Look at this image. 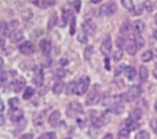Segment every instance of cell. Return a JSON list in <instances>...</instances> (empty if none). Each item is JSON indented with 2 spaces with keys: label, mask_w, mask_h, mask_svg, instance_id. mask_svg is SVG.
<instances>
[{
  "label": "cell",
  "mask_w": 157,
  "mask_h": 139,
  "mask_svg": "<svg viewBox=\"0 0 157 139\" xmlns=\"http://www.w3.org/2000/svg\"><path fill=\"white\" fill-rule=\"evenodd\" d=\"M90 77H88L87 75L82 76L77 83H74L73 93H75L77 96L84 95L88 91L89 86H90Z\"/></svg>",
  "instance_id": "cell-1"
},
{
  "label": "cell",
  "mask_w": 157,
  "mask_h": 139,
  "mask_svg": "<svg viewBox=\"0 0 157 139\" xmlns=\"http://www.w3.org/2000/svg\"><path fill=\"white\" fill-rule=\"evenodd\" d=\"M100 100V93H99V86L98 84H95L90 93L88 94L87 99H86V104L87 105H94L97 104Z\"/></svg>",
  "instance_id": "cell-2"
},
{
  "label": "cell",
  "mask_w": 157,
  "mask_h": 139,
  "mask_svg": "<svg viewBox=\"0 0 157 139\" xmlns=\"http://www.w3.org/2000/svg\"><path fill=\"white\" fill-rule=\"evenodd\" d=\"M66 113L67 116L71 118V117H74L78 114L83 113V107H82V105L79 102L72 101L70 103V105H69V107H67Z\"/></svg>",
  "instance_id": "cell-3"
},
{
  "label": "cell",
  "mask_w": 157,
  "mask_h": 139,
  "mask_svg": "<svg viewBox=\"0 0 157 139\" xmlns=\"http://www.w3.org/2000/svg\"><path fill=\"white\" fill-rule=\"evenodd\" d=\"M118 7L115 3H106L104 5H102L99 9V14L101 16H112L117 12Z\"/></svg>",
  "instance_id": "cell-4"
},
{
  "label": "cell",
  "mask_w": 157,
  "mask_h": 139,
  "mask_svg": "<svg viewBox=\"0 0 157 139\" xmlns=\"http://www.w3.org/2000/svg\"><path fill=\"white\" fill-rule=\"evenodd\" d=\"M110 121V118L105 113H102L99 116H95L92 119V124L94 128H101Z\"/></svg>",
  "instance_id": "cell-5"
},
{
  "label": "cell",
  "mask_w": 157,
  "mask_h": 139,
  "mask_svg": "<svg viewBox=\"0 0 157 139\" xmlns=\"http://www.w3.org/2000/svg\"><path fill=\"white\" fill-rule=\"evenodd\" d=\"M19 51L24 55H31L34 51H35V46L32 42H24L23 44L19 46Z\"/></svg>",
  "instance_id": "cell-6"
},
{
  "label": "cell",
  "mask_w": 157,
  "mask_h": 139,
  "mask_svg": "<svg viewBox=\"0 0 157 139\" xmlns=\"http://www.w3.org/2000/svg\"><path fill=\"white\" fill-rule=\"evenodd\" d=\"M82 29H83V32L86 33L87 35H94L95 30H97V25H95V23L92 19H87L82 24Z\"/></svg>",
  "instance_id": "cell-7"
},
{
  "label": "cell",
  "mask_w": 157,
  "mask_h": 139,
  "mask_svg": "<svg viewBox=\"0 0 157 139\" xmlns=\"http://www.w3.org/2000/svg\"><path fill=\"white\" fill-rule=\"evenodd\" d=\"M142 94V88L139 85H133L130 87L129 91L127 93V97L126 99L130 101L133 100H136L137 98H139L140 95Z\"/></svg>",
  "instance_id": "cell-8"
},
{
  "label": "cell",
  "mask_w": 157,
  "mask_h": 139,
  "mask_svg": "<svg viewBox=\"0 0 157 139\" xmlns=\"http://www.w3.org/2000/svg\"><path fill=\"white\" fill-rule=\"evenodd\" d=\"M9 116H10V119L12 122H18L22 119L23 117V110L21 108H18V107H15V108H12L9 111Z\"/></svg>",
  "instance_id": "cell-9"
},
{
  "label": "cell",
  "mask_w": 157,
  "mask_h": 139,
  "mask_svg": "<svg viewBox=\"0 0 157 139\" xmlns=\"http://www.w3.org/2000/svg\"><path fill=\"white\" fill-rule=\"evenodd\" d=\"M44 72L42 69L40 68H37L35 70V73H34V75H33V78H32V81L34 84H36L37 86H42L44 84Z\"/></svg>",
  "instance_id": "cell-10"
},
{
  "label": "cell",
  "mask_w": 157,
  "mask_h": 139,
  "mask_svg": "<svg viewBox=\"0 0 157 139\" xmlns=\"http://www.w3.org/2000/svg\"><path fill=\"white\" fill-rule=\"evenodd\" d=\"M112 50V41L110 39V37H107L100 46V51L103 55H108L110 54Z\"/></svg>",
  "instance_id": "cell-11"
},
{
  "label": "cell",
  "mask_w": 157,
  "mask_h": 139,
  "mask_svg": "<svg viewBox=\"0 0 157 139\" xmlns=\"http://www.w3.org/2000/svg\"><path fill=\"white\" fill-rule=\"evenodd\" d=\"M40 47L44 56H48L51 51V42L47 39H43L40 43Z\"/></svg>",
  "instance_id": "cell-12"
},
{
  "label": "cell",
  "mask_w": 157,
  "mask_h": 139,
  "mask_svg": "<svg viewBox=\"0 0 157 139\" xmlns=\"http://www.w3.org/2000/svg\"><path fill=\"white\" fill-rule=\"evenodd\" d=\"M108 111L114 114H121L124 111V106L121 101H117L113 103V105H111V107L108 109Z\"/></svg>",
  "instance_id": "cell-13"
},
{
  "label": "cell",
  "mask_w": 157,
  "mask_h": 139,
  "mask_svg": "<svg viewBox=\"0 0 157 139\" xmlns=\"http://www.w3.org/2000/svg\"><path fill=\"white\" fill-rule=\"evenodd\" d=\"M33 4L40 9H46L50 6H53L55 2L53 0H35V1H33Z\"/></svg>",
  "instance_id": "cell-14"
},
{
  "label": "cell",
  "mask_w": 157,
  "mask_h": 139,
  "mask_svg": "<svg viewBox=\"0 0 157 139\" xmlns=\"http://www.w3.org/2000/svg\"><path fill=\"white\" fill-rule=\"evenodd\" d=\"M60 117H61V114L58 110H55L53 111V112L50 114L49 118H48V123L51 127H56L59 121H60Z\"/></svg>",
  "instance_id": "cell-15"
},
{
  "label": "cell",
  "mask_w": 157,
  "mask_h": 139,
  "mask_svg": "<svg viewBox=\"0 0 157 139\" xmlns=\"http://www.w3.org/2000/svg\"><path fill=\"white\" fill-rule=\"evenodd\" d=\"M11 85H12V89L13 90V92L18 93V92H20L23 89V87L25 85V80L22 79V78L17 79L15 81H13L11 83Z\"/></svg>",
  "instance_id": "cell-16"
},
{
  "label": "cell",
  "mask_w": 157,
  "mask_h": 139,
  "mask_svg": "<svg viewBox=\"0 0 157 139\" xmlns=\"http://www.w3.org/2000/svg\"><path fill=\"white\" fill-rule=\"evenodd\" d=\"M146 28V25H145V22H143L141 19H138V20H135L133 25H132V29L133 31L136 33V34H141L143 31L145 30Z\"/></svg>",
  "instance_id": "cell-17"
},
{
  "label": "cell",
  "mask_w": 157,
  "mask_h": 139,
  "mask_svg": "<svg viewBox=\"0 0 157 139\" xmlns=\"http://www.w3.org/2000/svg\"><path fill=\"white\" fill-rule=\"evenodd\" d=\"M0 34H2L5 37L11 36V31L9 28V25L4 20H0Z\"/></svg>",
  "instance_id": "cell-18"
},
{
  "label": "cell",
  "mask_w": 157,
  "mask_h": 139,
  "mask_svg": "<svg viewBox=\"0 0 157 139\" xmlns=\"http://www.w3.org/2000/svg\"><path fill=\"white\" fill-rule=\"evenodd\" d=\"M133 41H134V45L136 46L137 48H142L145 46V39L143 38L140 34H136L135 36H133Z\"/></svg>",
  "instance_id": "cell-19"
},
{
  "label": "cell",
  "mask_w": 157,
  "mask_h": 139,
  "mask_svg": "<svg viewBox=\"0 0 157 139\" xmlns=\"http://www.w3.org/2000/svg\"><path fill=\"white\" fill-rule=\"evenodd\" d=\"M139 126L140 125L136 122V121H134V120H132V119H127L126 121H125V127H126V129L129 130V131H132V130H135V129H137L138 128H139Z\"/></svg>",
  "instance_id": "cell-20"
},
{
  "label": "cell",
  "mask_w": 157,
  "mask_h": 139,
  "mask_svg": "<svg viewBox=\"0 0 157 139\" xmlns=\"http://www.w3.org/2000/svg\"><path fill=\"white\" fill-rule=\"evenodd\" d=\"M124 75L129 80H132L135 77V75H136V70L131 66L125 67L124 68Z\"/></svg>",
  "instance_id": "cell-21"
},
{
  "label": "cell",
  "mask_w": 157,
  "mask_h": 139,
  "mask_svg": "<svg viewBox=\"0 0 157 139\" xmlns=\"http://www.w3.org/2000/svg\"><path fill=\"white\" fill-rule=\"evenodd\" d=\"M142 115H143V112H142V110L140 108H135L134 110L131 111V113H130V119L134 120L137 122L138 120H140L141 118H142Z\"/></svg>",
  "instance_id": "cell-22"
},
{
  "label": "cell",
  "mask_w": 157,
  "mask_h": 139,
  "mask_svg": "<svg viewBox=\"0 0 157 139\" xmlns=\"http://www.w3.org/2000/svg\"><path fill=\"white\" fill-rule=\"evenodd\" d=\"M64 87H65V84L62 82V81H58L56 82L55 84H54L53 88H52V91L53 93L55 94V95H59L63 92V90H64Z\"/></svg>",
  "instance_id": "cell-23"
},
{
  "label": "cell",
  "mask_w": 157,
  "mask_h": 139,
  "mask_svg": "<svg viewBox=\"0 0 157 139\" xmlns=\"http://www.w3.org/2000/svg\"><path fill=\"white\" fill-rule=\"evenodd\" d=\"M11 42L13 44H17L18 43L19 41H21L22 38H23V34L20 32V31H17V32H13V35H11Z\"/></svg>",
  "instance_id": "cell-24"
},
{
  "label": "cell",
  "mask_w": 157,
  "mask_h": 139,
  "mask_svg": "<svg viewBox=\"0 0 157 139\" xmlns=\"http://www.w3.org/2000/svg\"><path fill=\"white\" fill-rule=\"evenodd\" d=\"M139 75H140L141 80H143V81H145V80L147 79V77H148V71H147V67H145V66H141L140 67V69H139Z\"/></svg>",
  "instance_id": "cell-25"
},
{
  "label": "cell",
  "mask_w": 157,
  "mask_h": 139,
  "mask_svg": "<svg viewBox=\"0 0 157 139\" xmlns=\"http://www.w3.org/2000/svg\"><path fill=\"white\" fill-rule=\"evenodd\" d=\"M153 58V52L151 50H147L146 52H144L142 54L141 59L143 62H149Z\"/></svg>",
  "instance_id": "cell-26"
},
{
  "label": "cell",
  "mask_w": 157,
  "mask_h": 139,
  "mask_svg": "<svg viewBox=\"0 0 157 139\" xmlns=\"http://www.w3.org/2000/svg\"><path fill=\"white\" fill-rule=\"evenodd\" d=\"M93 53H94V46H88L85 48V50H84V58L86 60H90Z\"/></svg>",
  "instance_id": "cell-27"
},
{
  "label": "cell",
  "mask_w": 157,
  "mask_h": 139,
  "mask_svg": "<svg viewBox=\"0 0 157 139\" xmlns=\"http://www.w3.org/2000/svg\"><path fill=\"white\" fill-rule=\"evenodd\" d=\"M121 4L128 11H133L134 9V4L132 0H121Z\"/></svg>",
  "instance_id": "cell-28"
},
{
  "label": "cell",
  "mask_w": 157,
  "mask_h": 139,
  "mask_svg": "<svg viewBox=\"0 0 157 139\" xmlns=\"http://www.w3.org/2000/svg\"><path fill=\"white\" fill-rule=\"evenodd\" d=\"M135 139H151V136L147 130H141L135 135Z\"/></svg>",
  "instance_id": "cell-29"
},
{
  "label": "cell",
  "mask_w": 157,
  "mask_h": 139,
  "mask_svg": "<svg viewBox=\"0 0 157 139\" xmlns=\"http://www.w3.org/2000/svg\"><path fill=\"white\" fill-rule=\"evenodd\" d=\"M73 13L71 10H67V11H63V23H66L67 22H69V19L72 18Z\"/></svg>",
  "instance_id": "cell-30"
},
{
  "label": "cell",
  "mask_w": 157,
  "mask_h": 139,
  "mask_svg": "<svg viewBox=\"0 0 157 139\" xmlns=\"http://www.w3.org/2000/svg\"><path fill=\"white\" fill-rule=\"evenodd\" d=\"M34 93H35V90H34L32 87H27L24 94H23V99L24 100H29L31 97L34 95Z\"/></svg>",
  "instance_id": "cell-31"
},
{
  "label": "cell",
  "mask_w": 157,
  "mask_h": 139,
  "mask_svg": "<svg viewBox=\"0 0 157 139\" xmlns=\"http://www.w3.org/2000/svg\"><path fill=\"white\" fill-rule=\"evenodd\" d=\"M129 30H130V23H129L128 22H125L122 23V25L120 28V32L121 34H127L129 32Z\"/></svg>",
  "instance_id": "cell-32"
},
{
  "label": "cell",
  "mask_w": 157,
  "mask_h": 139,
  "mask_svg": "<svg viewBox=\"0 0 157 139\" xmlns=\"http://www.w3.org/2000/svg\"><path fill=\"white\" fill-rule=\"evenodd\" d=\"M143 6H144V8L147 9V12H152L155 9V4L151 1H149V0H147V1L143 4Z\"/></svg>",
  "instance_id": "cell-33"
},
{
  "label": "cell",
  "mask_w": 157,
  "mask_h": 139,
  "mask_svg": "<svg viewBox=\"0 0 157 139\" xmlns=\"http://www.w3.org/2000/svg\"><path fill=\"white\" fill-rule=\"evenodd\" d=\"M66 75V72L64 71L63 69H57L55 73H54V77L55 78H58V79H62L65 77Z\"/></svg>",
  "instance_id": "cell-34"
},
{
  "label": "cell",
  "mask_w": 157,
  "mask_h": 139,
  "mask_svg": "<svg viewBox=\"0 0 157 139\" xmlns=\"http://www.w3.org/2000/svg\"><path fill=\"white\" fill-rule=\"evenodd\" d=\"M137 50L138 48L136 47V46L134 44H130L126 46V51L128 54H130V55H135L136 52H137Z\"/></svg>",
  "instance_id": "cell-35"
},
{
  "label": "cell",
  "mask_w": 157,
  "mask_h": 139,
  "mask_svg": "<svg viewBox=\"0 0 157 139\" xmlns=\"http://www.w3.org/2000/svg\"><path fill=\"white\" fill-rule=\"evenodd\" d=\"M125 44H126V41L124 38H122V37H119L117 39V41H116V45H117V46L120 48V50H121L122 47L125 46Z\"/></svg>",
  "instance_id": "cell-36"
},
{
  "label": "cell",
  "mask_w": 157,
  "mask_h": 139,
  "mask_svg": "<svg viewBox=\"0 0 157 139\" xmlns=\"http://www.w3.org/2000/svg\"><path fill=\"white\" fill-rule=\"evenodd\" d=\"M38 139H56V134L54 133H45L40 135Z\"/></svg>",
  "instance_id": "cell-37"
},
{
  "label": "cell",
  "mask_w": 157,
  "mask_h": 139,
  "mask_svg": "<svg viewBox=\"0 0 157 139\" xmlns=\"http://www.w3.org/2000/svg\"><path fill=\"white\" fill-rule=\"evenodd\" d=\"M7 80H8V75H7V73H0V87H3L7 83Z\"/></svg>",
  "instance_id": "cell-38"
},
{
  "label": "cell",
  "mask_w": 157,
  "mask_h": 139,
  "mask_svg": "<svg viewBox=\"0 0 157 139\" xmlns=\"http://www.w3.org/2000/svg\"><path fill=\"white\" fill-rule=\"evenodd\" d=\"M77 39H78V41L80 42V43H82V44L87 43V41H88V39H87V34H86V33H84L83 31L80 32V33L78 34Z\"/></svg>",
  "instance_id": "cell-39"
},
{
  "label": "cell",
  "mask_w": 157,
  "mask_h": 139,
  "mask_svg": "<svg viewBox=\"0 0 157 139\" xmlns=\"http://www.w3.org/2000/svg\"><path fill=\"white\" fill-rule=\"evenodd\" d=\"M130 134V131H129L126 128L125 129H122L119 131V136L121 137V138H127Z\"/></svg>",
  "instance_id": "cell-40"
},
{
  "label": "cell",
  "mask_w": 157,
  "mask_h": 139,
  "mask_svg": "<svg viewBox=\"0 0 157 139\" xmlns=\"http://www.w3.org/2000/svg\"><path fill=\"white\" fill-rule=\"evenodd\" d=\"M133 11H134L135 16H140V15H142L143 11H144V6H143V4L142 5H138L137 7H134Z\"/></svg>",
  "instance_id": "cell-41"
},
{
  "label": "cell",
  "mask_w": 157,
  "mask_h": 139,
  "mask_svg": "<svg viewBox=\"0 0 157 139\" xmlns=\"http://www.w3.org/2000/svg\"><path fill=\"white\" fill-rule=\"evenodd\" d=\"M75 22H76V19L74 17L71 18V28H70V33L71 35H73L74 32H75Z\"/></svg>",
  "instance_id": "cell-42"
},
{
  "label": "cell",
  "mask_w": 157,
  "mask_h": 139,
  "mask_svg": "<svg viewBox=\"0 0 157 139\" xmlns=\"http://www.w3.org/2000/svg\"><path fill=\"white\" fill-rule=\"evenodd\" d=\"M122 56H124V53H122V51H121V50H118V51H116L115 53H114V55H113V58H114V60L115 61H120L121 58H122Z\"/></svg>",
  "instance_id": "cell-43"
},
{
  "label": "cell",
  "mask_w": 157,
  "mask_h": 139,
  "mask_svg": "<svg viewBox=\"0 0 157 139\" xmlns=\"http://www.w3.org/2000/svg\"><path fill=\"white\" fill-rule=\"evenodd\" d=\"M18 103H19V101H18V99L17 98H13V99H10L9 100V104H10L11 108L17 107Z\"/></svg>",
  "instance_id": "cell-44"
},
{
  "label": "cell",
  "mask_w": 157,
  "mask_h": 139,
  "mask_svg": "<svg viewBox=\"0 0 157 139\" xmlns=\"http://www.w3.org/2000/svg\"><path fill=\"white\" fill-rule=\"evenodd\" d=\"M151 128L154 131V133L157 134V118H153L151 121Z\"/></svg>",
  "instance_id": "cell-45"
},
{
  "label": "cell",
  "mask_w": 157,
  "mask_h": 139,
  "mask_svg": "<svg viewBox=\"0 0 157 139\" xmlns=\"http://www.w3.org/2000/svg\"><path fill=\"white\" fill-rule=\"evenodd\" d=\"M73 6L75 7L76 12H79V10H80V6H81V1H80V0H74Z\"/></svg>",
  "instance_id": "cell-46"
},
{
  "label": "cell",
  "mask_w": 157,
  "mask_h": 139,
  "mask_svg": "<svg viewBox=\"0 0 157 139\" xmlns=\"http://www.w3.org/2000/svg\"><path fill=\"white\" fill-rule=\"evenodd\" d=\"M19 139H33V135L31 133H25L20 136Z\"/></svg>",
  "instance_id": "cell-47"
},
{
  "label": "cell",
  "mask_w": 157,
  "mask_h": 139,
  "mask_svg": "<svg viewBox=\"0 0 157 139\" xmlns=\"http://www.w3.org/2000/svg\"><path fill=\"white\" fill-rule=\"evenodd\" d=\"M104 62H105V68H106V70H107V71H110V60H109V58H106L104 60Z\"/></svg>",
  "instance_id": "cell-48"
},
{
  "label": "cell",
  "mask_w": 157,
  "mask_h": 139,
  "mask_svg": "<svg viewBox=\"0 0 157 139\" xmlns=\"http://www.w3.org/2000/svg\"><path fill=\"white\" fill-rule=\"evenodd\" d=\"M60 64L62 66H66V65L69 64V61H67V59H66V58H63V59H61Z\"/></svg>",
  "instance_id": "cell-49"
},
{
  "label": "cell",
  "mask_w": 157,
  "mask_h": 139,
  "mask_svg": "<svg viewBox=\"0 0 157 139\" xmlns=\"http://www.w3.org/2000/svg\"><path fill=\"white\" fill-rule=\"evenodd\" d=\"M122 68H124V65H121V67H119L118 69H117V71L115 72V75H119L120 74V73H121V69Z\"/></svg>",
  "instance_id": "cell-50"
},
{
  "label": "cell",
  "mask_w": 157,
  "mask_h": 139,
  "mask_svg": "<svg viewBox=\"0 0 157 139\" xmlns=\"http://www.w3.org/2000/svg\"><path fill=\"white\" fill-rule=\"evenodd\" d=\"M5 124V117L0 114V126H3V125Z\"/></svg>",
  "instance_id": "cell-51"
},
{
  "label": "cell",
  "mask_w": 157,
  "mask_h": 139,
  "mask_svg": "<svg viewBox=\"0 0 157 139\" xmlns=\"http://www.w3.org/2000/svg\"><path fill=\"white\" fill-rule=\"evenodd\" d=\"M5 39H3L2 37H0V48H2L5 46Z\"/></svg>",
  "instance_id": "cell-52"
},
{
  "label": "cell",
  "mask_w": 157,
  "mask_h": 139,
  "mask_svg": "<svg viewBox=\"0 0 157 139\" xmlns=\"http://www.w3.org/2000/svg\"><path fill=\"white\" fill-rule=\"evenodd\" d=\"M5 109V105H4V103L2 101V100L0 99V112H2V111Z\"/></svg>",
  "instance_id": "cell-53"
},
{
  "label": "cell",
  "mask_w": 157,
  "mask_h": 139,
  "mask_svg": "<svg viewBox=\"0 0 157 139\" xmlns=\"http://www.w3.org/2000/svg\"><path fill=\"white\" fill-rule=\"evenodd\" d=\"M102 139H113V134H111V133H108V134H106L103 138Z\"/></svg>",
  "instance_id": "cell-54"
},
{
  "label": "cell",
  "mask_w": 157,
  "mask_h": 139,
  "mask_svg": "<svg viewBox=\"0 0 157 139\" xmlns=\"http://www.w3.org/2000/svg\"><path fill=\"white\" fill-rule=\"evenodd\" d=\"M101 1H102V0H91V2L94 3V4H98V3H99Z\"/></svg>",
  "instance_id": "cell-55"
},
{
  "label": "cell",
  "mask_w": 157,
  "mask_h": 139,
  "mask_svg": "<svg viewBox=\"0 0 157 139\" xmlns=\"http://www.w3.org/2000/svg\"><path fill=\"white\" fill-rule=\"evenodd\" d=\"M3 65H4V61H3V59L1 57H0V69L3 67Z\"/></svg>",
  "instance_id": "cell-56"
},
{
  "label": "cell",
  "mask_w": 157,
  "mask_h": 139,
  "mask_svg": "<svg viewBox=\"0 0 157 139\" xmlns=\"http://www.w3.org/2000/svg\"><path fill=\"white\" fill-rule=\"evenodd\" d=\"M153 76L155 78H157V68L153 70Z\"/></svg>",
  "instance_id": "cell-57"
},
{
  "label": "cell",
  "mask_w": 157,
  "mask_h": 139,
  "mask_svg": "<svg viewBox=\"0 0 157 139\" xmlns=\"http://www.w3.org/2000/svg\"><path fill=\"white\" fill-rule=\"evenodd\" d=\"M153 36H154V38L157 40V30H155V31H154V33H153Z\"/></svg>",
  "instance_id": "cell-58"
},
{
  "label": "cell",
  "mask_w": 157,
  "mask_h": 139,
  "mask_svg": "<svg viewBox=\"0 0 157 139\" xmlns=\"http://www.w3.org/2000/svg\"><path fill=\"white\" fill-rule=\"evenodd\" d=\"M154 108H155V111H156V113H157V101H155V104H154Z\"/></svg>",
  "instance_id": "cell-59"
},
{
  "label": "cell",
  "mask_w": 157,
  "mask_h": 139,
  "mask_svg": "<svg viewBox=\"0 0 157 139\" xmlns=\"http://www.w3.org/2000/svg\"><path fill=\"white\" fill-rule=\"evenodd\" d=\"M155 23L157 25V14H156V16H155Z\"/></svg>",
  "instance_id": "cell-60"
},
{
  "label": "cell",
  "mask_w": 157,
  "mask_h": 139,
  "mask_svg": "<svg viewBox=\"0 0 157 139\" xmlns=\"http://www.w3.org/2000/svg\"><path fill=\"white\" fill-rule=\"evenodd\" d=\"M155 56L157 57V48H156V50H155Z\"/></svg>",
  "instance_id": "cell-61"
},
{
  "label": "cell",
  "mask_w": 157,
  "mask_h": 139,
  "mask_svg": "<svg viewBox=\"0 0 157 139\" xmlns=\"http://www.w3.org/2000/svg\"><path fill=\"white\" fill-rule=\"evenodd\" d=\"M121 139H126V138H121Z\"/></svg>",
  "instance_id": "cell-62"
},
{
  "label": "cell",
  "mask_w": 157,
  "mask_h": 139,
  "mask_svg": "<svg viewBox=\"0 0 157 139\" xmlns=\"http://www.w3.org/2000/svg\"><path fill=\"white\" fill-rule=\"evenodd\" d=\"M66 139H71V138H66Z\"/></svg>",
  "instance_id": "cell-63"
}]
</instances>
